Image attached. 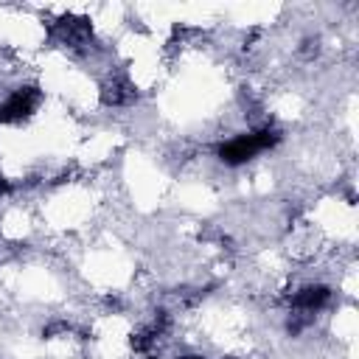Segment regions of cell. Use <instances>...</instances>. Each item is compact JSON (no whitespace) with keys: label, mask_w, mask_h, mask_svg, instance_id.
<instances>
[{"label":"cell","mask_w":359,"mask_h":359,"mask_svg":"<svg viewBox=\"0 0 359 359\" xmlns=\"http://www.w3.org/2000/svg\"><path fill=\"white\" fill-rule=\"evenodd\" d=\"M280 137H283V135H280L275 126H261V129H255V132H250V135H238V137L222 143V146L216 149V157H219L222 163H227V165H241V163L252 160L258 151H266V149L278 146Z\"/></svg>","instance_id":"6da1fadb"},{"label":"cell","mask_w":359,"mask_h":359,"mask_svg":"<svg viewBox=\"0 0 359 359\" xmlns=\"http://www.w3.org/2000/svg\"><path fill=\"white\" fill-rule=\"evenodd\" d=\"M42 101V93L39 87L28 84V87H20L14 90L3 104H0V123H14V121H22L28 118Z\"/></svg>","instance_id":"7a4b0ae2"},{"label":"cell","mask_w":359,"mask_h":359,"mask_svg":"<svg viewBox=\"0 0 359 359\" xmlns=\"http://www.w3.org/2000/svg\"><path fill=\"white\" fill-rule=\"evenodd\" d=\"M101 101L107 107H126V104H135L137 101V90L129 79L123 76H112L109 81L101 84Z\"/></svg>","instance_id":"3957f363"},{"label":"cell","mask_w":359,"mask_h":359,"mask_svg":"<svg viewBox=\"0 0 359 359\" xmlns=\"http://www.w3.org/2000/svg\"><path fill=\"white\" fill-rule=\"evenodd\" d=\"M56 34H59V39L67 42V45H84V42L93 36V25H90V20H84V17L67 14V17H62V20L56 22Z\"/></svg>","instance_id":"277c9868"},{"label":"cell","mask_w":359,"mask_h":359,"mask_svg":"<svg viewBox=\"0 0 359 359\" xmlns=\"http://www.w3.org/2000/svg\"><path fill=\"white\" fill-rule=\"evenodd\" d=\"M331 300V289L325 283H311V286H303L294 297H292V306L297 311H317L323 309L325 303Z\"/></svg>","instance_id":"5b68a950"},{"label":"cell","mask_w":359,"mask_h":359,"mask_svg":"<svg viewBox=\"0 0 359 359\" xmlns=\"http://www.w3.org/2000/svg\"><path fill=\"white\" fill-rule=\"evenodd\" d=\"M157 331L154 328H143V331H137L135 337H132V348L137 351V353H149L151 348H154V342H157Z\"/></svg>","instance_id":"8992f818"},{"label":"cell","mask_w":359,"mask_h":359,"mask_svg":"<svg viewBox=\"0 0 359 359\" xmlns=\"http://www.w3.org/2000/svg\"><path fill=\"white\" fill-rule=\"evenodd\" d=\"M309 323H311V320H309V317H303V311H297V314H292V317H289V323H286V331H289L292 337H297V334H300V331H303Z\"/></svg>","instance_id":"52a82bcc"},{"label":"cell","mask_w":359,"mask_h":359,"mask_svg":"<svg viewBox=\"0 0 359 359\" xmlns=\"http://www.w3.org/2000/svg\"><path fill=\"white\" fill-rule=\"evenodd\" d=\"M300 53H303L306 59L317 56V53H320V39H317V36H309V39H303V48H300Z\"/></svg>","instance_id":"ba28073f"},{"label":"cell","mask_w":359,"mask_h":359,"mask_svg":"<svg viewBox=\"0 0 359 359\" xmlns=\"http://www.w3.org/2000/svg\"><path fill=\"white\" fill-rule=\"evenodd\" d=\"M56 331H67V323H50V325L42 328L45 337H50V334H56Z\"/></svg>","instance_id":"9c48e42d"},{"label":"cell","mask_w":359,"mask_h":359,"mask_svg":"<svg viewBox=\"0 0 359 359\" xmlns=\"http://www.w3.org/2000/svg\"><path fill=\"white\" fill-rule=\"evenodd\" d=\"M180 359H202V356H180Z\"/></svg>","instance_id":"30bf717a"}]
</instances>
